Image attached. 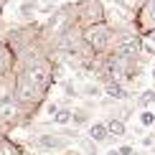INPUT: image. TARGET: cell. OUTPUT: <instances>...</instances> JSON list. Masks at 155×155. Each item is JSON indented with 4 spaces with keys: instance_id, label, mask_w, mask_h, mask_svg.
Here are the masks:
<instances>
[{
    "instance_id": "13",
    "label": "cell",
    "mask_w": 155,
    "mask_h": 155,
    "mask_svg": "<svg viewBox=\"0 0 155 155\" xmlns=\"http://www.w3.org/2000/svg\"><path fill=\"white\" fill-rule=\"evenodd\" d=\"M71 117H74V109H69V107H61L59 112L54 114V125H59V127H66V125H71Z\"/></svg>"
},
{
    "instance_id": "6",
    "label": "cell",
    "mask_w": 155,
    "mask_h": 155,
    "mask_svg": "<svg viewBox=\"0 0 155 155\" xmlns=\"http://www.w3.org/2000/svg\"><path fill=\"white\" fill-rule=\"evenodd\" d=\"M102 89H104V94H107L112 102H125V99H130V89H127L125 84L107 81V84H102Z\"/></svg>"
},
{
    "instance_id": "3",
    "label": "cell",
    "mask_w": 155,
    "mask_h": 155,
    "mask_svg": "<svg viewBox=\"0 0 155 155\" xmlns=\"http://www.w3.org/2000/svg\"><path fill=\"white\" fill-rule=\"evenodd\" d=\"M33 114L25 109L18 99H0V127L3 130H10V127H18L23 122H28Z\"/></svg>"
},
{
    "instance_id": "15",
    "label": "cell",
    "mask_w": 155,
    "mask_h": 155,
    "mask_svg": "<svg viewBox=\"0 0 155 155\" xmlns=\"http://www.w3.org/2000/svg\"><path fill=\"white\" fill-rule=\"evenodd\" d=\"M143 54L155 56V33H150V36H145V38H143Z\"/></svg>"
},
{
    "instance_id": "7",
    "label": "cell",
    "mask_w": 155,
    "mask_h": 155,
    "mask_svg": "<svg viewBox=\"0 0 155 155\" xmlns=\"http://www.w3.org/2000/svg\"><path fill=\"white\" fill-rule=\"evenodd\" d=\"M13 64H15V54H13V48L5 41H0V76L10 74L13 71Z\"/></svg>"
},
{
    "instance_id": "4",
    "label": "cell",
    "mask_w": 155,
    "mask_h": 155,
    "mask_svg": "<svg viewBox=\"0 0 155 155\" xmlns=\"http://www.w3.org/2000/svg\"><path fill=\"white\" fill-rule=\"evenodd\" d=\"M76 21H79L81 28H89V25L97 23H107V10L102 0H81L76 3Z\"/></svg>"
},
{
    "instance_id": "17",
    "label": "cell",
    "mask_w": 155,
    "mask_h": 155,
    "mask_svg": "<svg viewBox=\"0 0 155 155\" xmlns=\"http://www.w3.org/2000/svg\"><path fill=\"white\" fill-rule=\"evenodd\" d=\"M140 145H143L145 150H147V147H153V145H155V132H150V135H145V137L140 140Z\"/></svg>"
},
{
    "instance_id": "22",
    "label": "cell",
    "mask_w": 155,
    "mask_h": 155,
    "mask_svg": "<svg viewBox=\"0 0 155 155\" xmlns=\"http://www.w3.org/2000/svg\"><path fill=\"white\" fill-rule=\"evenodd\" d=\"M153 87H155V84H153Z\"/></svg>"
},
{
    "instance_id": "10",
    "label": "cell",
    "mask_w": 155,
    "mask_h": 155,
    "mask_svg": "<svg viewBox=\"0 0 155 155\" xmlns=\"http://www.w3.org/2000/svg\"><path fill=\"white\" fill-rule=\"evenodd\" d=\"M71 125H76V127H84V125H92V107H79V109H74V117H71Z\"/></svg>"
},
{
    "instance_id": "20",
    "label": "cell",
    "mask_w": 155,
    "mask_h": 155,
    "mask_svg": "<svg viewBox=\"0 0 155 155\" xmlns=\"http://www.w3.org/2000/svg\"><path fill=\"white\" fill-rule=\"evenodd\" d=\"M150 76H153V81H155V66H153V71H150Z\"/></svg>"
},
{
    "instance_id": "12",
    "label": "cell",
    "mask_w": 155,
    "mask_h": 155,
    "mask_svg": "<svg viewBox=\"0 0 155 155\" xmlns=\"http://www.w3.org/2000/svg\"><path fill=\"white\" fill-rule=\"evenodd\" d=\"M153 104H155V87L143 89V92L137 94V107H140V109H150Z\"/></svg>"
},
{
    "instance_id": "5",
    "label": "cell",
    "mask_w": 155,
    "mask_h": 155,
    "mask_svg": "<svg viewBox=\"0 0 155 155\" xmlns=\"http://www.w3.org/2000/svg\"><path fill=\"white\" fill-rule=\"evenodd\" d=\"M132 28L137 36H150L155 33V0H143L135 10V18H132Z\"/></svg>"
},
{
    "instance_id": "2",
    "label": "cell",
    "mask_w": 155,
    "mask_h": 155,
    "mask_svg": "<svg viewBox=\"0 0 155 155\" xmlns=\"http://www.w3.org/2000/svg\"><path fill=\"white\" fill-rule=\"evenodd\" d=\"M79 135L74 130H66V132H41L33 137V147L36 150H43V153H59V150H66L71 145V140H76Z\"/></svg>"
},
{
    "instance_id": "16",
    "label": "cell",
    "mask_w": 155,
    "mask_h": 155,
    "mask_svg": "<svg viewBox=\"0 0 155 155\" xmlns=\"http://www.w3.org/2000/svg\"><path fill=\"white\" fill-rule=\"evenodd\" d=\"M81 94H84V97H99V94H104V89L97 87V84H84V87H81Z\"/></svg>"
},
{
    "instance_id": "18",
    "label": "cell",
    "mask_w": 155,
    "mask_h": 155,
    "mask_svg": "<svg viewBox=\"0 0 155 155\" xmlns=\"http://www.w3.org/2000/svg\"><path fill=\"white\" fill-rule=\"evenodd\" d=\"M117 150H120V155H135V147L132 145H120Z\"/></svg>"
},
{
    "instance_id": "8",
    "label": "cell",
    "mask_w": 155,
    "mask_h": 155,
    "mask_svg": "<svg viewBox=\"0 0 155 155\" xmlns=\"http://www.w3.org/2000/svg\"><path fill=\"white\" fill-rule=\"evenodd\" d=\"M87 135H89V140H92V143H104V140H109L107 122H92V125H89V130H87Z\"/></svg>"
},
{
    "instance_id": "21",
    "label": "cell",
    "mask_w": 155,
    "mask_h": 155,
    "mask_svg": "<svg viewBox=\"0 0 155 155\" xmlns=\"http://www.w3.org/2000/svg\"><path fill=\"white\" fill-rule=\"evenodd\" d=\"M3 5H5V0H0V10H3Z\"/></svg>"
},
{
    "instance_id": "9",
    "label": "cell",
    "mask_w": 155,
    "mask_h": 155,
    "mask_svg": "<svg viewBox=\"0 0 155 155\" xmlns=\"http://www.w3.org/2000/svg\"><path fill=\"white\" fill-rule=\"evenodd\" d=\"M107 130H109V137H125L127 135V122L122 117H109L107 120Z\"/></svg>"
},
{
    "instance_id": "19",
    "label": "cell",
    "mask_w": 155,
    "mask_h": 155,
    "mask_svg": "<svg viewBox=\"0 0 155 155\" xmlns=\"http://www.w3.org/2000/svg\"><path fill=\"white\" fill-rule=\"evenodd\" d=\"M104 155H120V150H117V147H112V150H107Z\"/></svg>"
},
{
    "instance_id": "14",
    "label": "cell",
    "mask_w": 155,
    "mask_h": 155,
    "mask_svg": "<svg viewBox=\"0 0 155 155\" xmlns=\"http://www.w3.org/2000/svg\"><path fill=\"white\" fill-rule=\"evenodd\" d=\"M140 125L155 130V112L153 109H140Z\"/></svg>"
},
{
    "instance_id": "11",
    "label": "cell",
    "mask_w": 155,
    "mask_h": 155,
    "mask_svg": "<svg viewBox=\"0 0 155 155\" xmlns=\"http://www.w3.org/2000/svg\"><path fill=\"white\" fill-rule=\"evenodd\" d=\"M0 155H25V153L21 150V145H15L10 137L0 135Z\"/></svg>"
},
{
    "instance_id": "1",
    "label": "cell",
    "mask_w": 155,
    "mask_h": 155,
    "mask_svg": "<svg viewBox=\"0 0 155 155\" xmlns=\"http://www.w3.org/2000/svg\"><path fill=\"white\" fill-rule=\"evenodd\" d=\"M117 36H120V31L112 28L109 23H97V25L84 28V41L94 51V56H109L117 46Z\"/></svg>"
}]
</instances>
